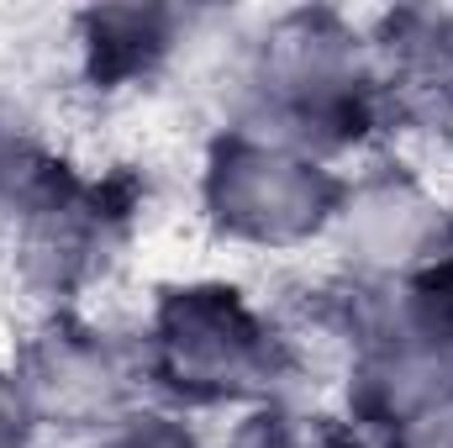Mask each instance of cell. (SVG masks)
Returning <instances> with one entry per match:
<instances>
[{
	"mask_svg": "<svg viewBox=\"0 0 453 448\" xmlns=\"http://www.w3.org/2000/svg\"><path fill=\"white\" fill-rule=\"evenodd\" d=\"M211 206L232 232L280 243L311 232L333 212V180L306 158L237 143L211 174Z\"/></svg>",
	"mask_w": 453,
	"mask_h": 448,
	"instance_id": "obj_1",
	"label": "cell"
}]
</instances>
